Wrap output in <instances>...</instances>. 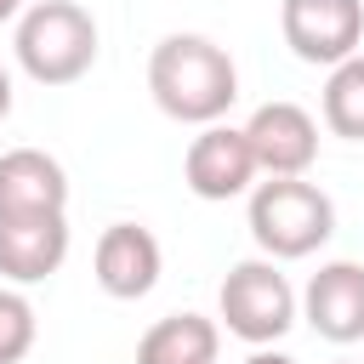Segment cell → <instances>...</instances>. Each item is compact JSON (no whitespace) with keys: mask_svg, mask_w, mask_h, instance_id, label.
<instances>
[{"mask_svg":"<svg viewBox=\"0 0 364 364\" xmlns=\"http://www.w3.org/2000/svg\"><path fill=\"white\" fill-rule=\"evenodd\" d=\"M148 91L176 125H216L239 102V68L210 34H165L148 57Z\"/></svg>","mask_w":364,"mask_h":364,"instance_id":"cell-1","label":"cell"},{"mask_svg":"<svg viewBox=\"0 0 364 364\" xmlns=\"http://www.w3.org/2000/svg\"><path fill=\"white\" fill-rule=\"evenodd\" d=\"M245 222H250V239H256V250L267 262H301V256L330 245L336 205L307 176H267V182L250 188Z\"/></svg>","mask_w":364,"mask_h":364,"instance_id":"cell-2","label":"cell"},{"mask_svg":"<svg viewBox=\"0 0 364 364\" xmlns=\"http://www.w3.org/2000/svg\"><path fill=\"white\" fill-rule=\"evenodd\" d=\"M11 51L34 85H74L97 63V17L80 0H34L17 11Z\"/></svg>","mask_w":364,"mask_h":364,"instance_id":"cell-3","label":"cell"},{"mask_svg":"<svg viewBox=\"0 0 364 364\" xmlns=\"http://www.w3.org/2000/svg\"><path fill=\"white\" fill-rule=\"evenodd\" d=\"M216 313L228 324V336L250 341V347H273L279 336H290V324L301 318L296 307V290L290 279L279 273V262L267 256H250V262H233L222 290H216Z\"/></svg>","mask_w":364,"mask_h":364,"instance_id":"cell-4","label":"cell"},{"mask_svg":"<svg viewBox=\"0 0 364 364\" xmlns=\"http://www.w3.org/2000/svg\"><path fill=\"white\" fill-rule=\"evenodd\" d=\"M279 34L296 51V63L336 68L364 46V0H284Z\"/></svg>","mask_w":364,"mask_h":364,"instance_id":"cell-5","label":"cell"},{"mask_svg":"<svg viewBox=\"0 0 364 364\" xmlns=\"http://www.w3.org/2000/svg\"><path fill=\"white\" fill-rule=\"evenodd\" d=\"M256 154H250V142H245V131L239 125H199V136L188 142V154H182V182H188V193L193 199H210V205H222V199H239V193H250L256 188Z\"/></svg>","mask_w":364,"mask_h":364,"instance_id":"cell-6","label":"cell"},{"mask_svg":"<svg viewBox=\"0 0 364 364\" xmlns=\"http://www.w3.org/2000/svg\"><path fill=\"white\" fill-rule=\"evenodd\" d=\"M239 131H245L262 176H307L313 159H318V119H313L301 102L273 97V102H262Z\"/></svg>","mask_w":364,"mask_h":364,"instance_id":"cell-7","label":"cell"},{"mask_svg":"<svg viewBox=\"0 0 364 364\" xmlns=\"http://www.w3.org/2000/svg\"><path fill=\"white\" fill-rule=\"evenodd\" d=\"M296 307H301V318L318 341H330V347L364 341V262H347V256L324 262L301 284Z\"/></svg>","mask_w":364,"mask_h":364,"instance_id":"cell-8","label":"cell"},{"mask_svg":"<svg viewBox=\"0 0 364 364\" xmlns=\"http://www.w3.org/2000/svg\"><path fill=\"white\" fill-rule=\"evenodd\" d=\"M91 273H97L102 296H114V301H142V296L159 284V273H165V250H159V239H154L142 222H108L102 239H97Z\"/></svg>","mask_w":364,"mask_h":364,"instance_id":"cell-9","label":"cell"},{"mask_svg":"<svg viewBox=\"0 0 364 364\" xmlns=\"http://www.w3.org/2000/svg\"><path fill=\"white\" fill-rule=\"evenodd\" d=\"M68 262V210H28L0 216V279L6 284H40Z\"/></svg>","mask_w":364,"mask_h":364,"instance_id":"cell-10","label":"cell"},{"mask_svg":"<svg viewBox=\"0 0 364 364\" xmlns=\"http://www.w3.org/2000/svg\"><path fill=\"white\" fill-rule=\"evenodd\" d=\"M28 210H68V171L46 148H6L0 154V216Z\"/></svg>","mask_w":364,"mask_h":364,"instance_id":"cell-11","label":"cell"},{"mask_svg":"<svg viewBox=\"0 0 364 364\" xmlns=\"http://www.w3.org/2000/svg\"><path fill=\"white\" fill-rule=\"evenodd\" d=\"M216 318L205 313H165L142 330L136 341V364H216Z\"/></svg>","mask_w":364,"mask_h":364,"instance_id":"cell-12","label":"cell"},{"mask_svg":"<svg viewBox=\"0 0 364 364\" xmlns=\"http://www.w3.org/2000/svg\"><path fill=\"white\" fill-rule=\"evenodd\" d=\"M318 114H324V131H330V136L364 142V51H353L347 63H336V68L324 74Z\"/></svg>","mask_w":364,"mask_h":364,"instance_id":"cell-13","label":"cell"},{"mask_svg":"<svg viewBox=\"0 0 364 364\" xmlns=\"http://www.w3.org/2000/svg\"><path fill=\"white\" fill-rule=\"evenodd\" d=\"M34 301L17 290V284H0V364H23L28 347H34Z\"/></svg>","mask_w":364,"mask_h":364,"instance_id":"cell-14","label":"cell"},{"mask_svg":"<svg viewBox=\"0 0 364 364\" xmlns=\"http://www.w3.org/2000/svg\"><path fill=\"white\" fill-rule=\"evenodd\" d=\"M245 364H296V358H290V353H279V347H256Z\"/></svg>","mask_w":364,"mask_h":364,"instance_id":"cell-15","label":"cell"},{"mask_svg":"<svg viewBox=\"0 0 364 364\" xmlns=\"http://www.w3.org/2000/svg\"><path fill=\"white\" fill-rule=\"evenodd\" d=\"M6 114H11V74L0 68V125H6Z\"/></svg>","mask_w":364,"mask_h":364,"instance_id":"cell-16","label":"cell"},{"mask_svg":"<svg viewBox=\"0 0 364 364\" xmlns=\"http://www.w3.org/2000/svg\"><path fill=\"white\" fill-rule=\"evenodd\" d=\"M17 11H23V0H0V23H11Z\"/></svg>","mask_w":364,"mask_h":364,"instance_id":"cell-17","label":"cell"},{"mask_svg":"<svg viewBox=\"0 0 364 364\" xmlns=\"http://www.w3.org/2000/svg\"><path fill=\"white\" fill-rule=\"evenodd\" d=\"M336 364H353V358H336Z\"/></svg>","mask_w":364,"mask_h":364,"instance_id":"cell-18","label":"cell"}]
</instances>
